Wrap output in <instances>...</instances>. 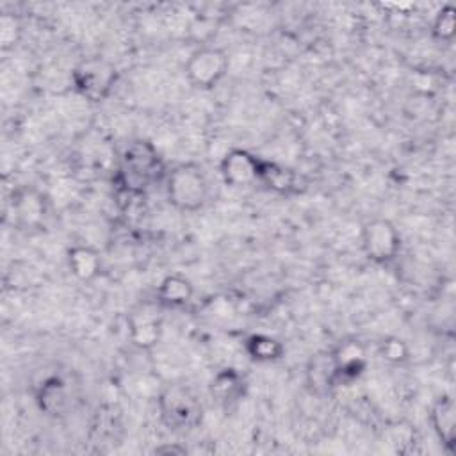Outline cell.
<instances>
[{"label": "cell", "instance_id": "cell-14", "mask_svg": "<svg viewBox=\"0 0 456 456\" xmlns=\"http://www.w3.org/2000/svg\"><path fill=\"white\" fill-rule=\"evenodd\" d=\"M68 267L71 274L80 281H93L102 273L100 253L86 244H75L68 249Z\"/></svg>", "mask_w": 456, "mask_h": 456}, {"label": "cell", "instance_id": "cell-5", "mask_svg": "<svg viewBox=\"0 0 456 456\" xmlns=\"http://www.w3.org/2000/svg\"><path fill=\"white\" fill-rule=\"evenodd\" d=\"M230 59L223 48L217 46H200L196 48L185 66L187 82L201 91L214 89L228 73Z\"/></svg>", "mask_w": 456, "mask_h": 456}, {"label": "cell", "instance_id": "cell-3", "mask_svg": "<svg viewBox=\"0 0 456 456\" xmlns=\"http://www.w3.org/2000/svg\"><path fill=\"white\" fill-rule=\"evenodd\" d=\"M73 87L89 102H103L118 82V68L105 57L80 61L71 71Z\"/></svg>", "mask_w": 456, "mask_h": 456}, {"label": "cell", "instance_id": "cell-15", "mask_svg": "<svg viewBox=\"0 0 456 456\" xmlns=\"http://www.w3.org/2000/svg\"><path fill=\"white\" fill-rule=\"evenodd\" d=\"M194 285L183 274H167L157 287V303L167 308H182L191 303Z\"/></svg>", "mask_w": 456, "mask_h": 456}, {"label": "cell", "instance_id": "cell-20", "mask_svg": "<svg viewBox=\"0 0 456 456\" xmlns=\"http://www.w3.org/2000/svg\"><path fill=\"white\" fill-rule=\"evenodd\" d=\"M379 356L392 365H401L410 360V347L401 337H385L379 342Z\"/></svg>", "mask_w": 456, "mask_h": 456}, {"label": "cell", "instance_id": "cell-18", "mask_svg": "<svg viewBox=\"0 0 456 456\" xmlns=\"http://www.w3.org/2000/svg\"><path fill=\"white\" fill-rule=\"evenodd\" d=\"M258 182H264L265 185H269L278 192H289L296 185V175L290 169H285L281 166L264 160Z\"/></svg>", "mask_w": 456, "mask_h": 456}, {"label": "cell", "instance_id": "cell-7", "mask_svg": "<svg viewBox=\"0 0 456 456\" xmlns=\"http://www.w3.org/2000/svg\"><path fill=\"white\" fill-rule=\"evenodd\" d=\"M262 162L256 155L248 150L233 148L230 150L219 164L221 178L230 187H249L260 180Z\"/></svg>", "mask_w": 456, "mask_h": 456}, {"label": "cell", "instance_id": "cell-9", "mask_svg": "<svg viewBox=\"0 0 456 456\" xmlns=\"http://www.w3.org/2000/svg\"><path fill=\"white\" fill-rule=\"evenodd\" d=\"M12 214L20 228H39L46 217V200L34 187H23L12 196Z\"/></svg>", "mask_w": 456, "mask_h": 456}, {"label": "cell", "instance_id": "cell-22", "mask_svg": "<svg viewBox=\"0 0 456 456\" xmlns=\"http://www.w3.org/2000/svg\"><path fill=\"white\" fill-rule=\"evenodd\" d=\"M155 454H176V456H182V454H187V447L185 445H178V444H162L159 447L153 449Z\"/></svg>", "mask_w": 456, "mask_h": 456}, {"label": "cell", "instance_id": "cell-12", "mask_svg": "<svg viewBox=\"0 0 456 456\" xmlns=\"http://www.w3.org/2000/svg\"><path fill=\"white\" fill-rule=\"evenodd\" d=\"M244 390H246V381L242 374L232 367L217 370L208 385V392L212 399L224 408L239 403L244 395Z\"/></svg>", "mask_w": 456, "mask_h": 456}, {"label": "cell", "instance_id": "cell-4", "mask_svg": "<svg viewBox=\"0 0 456 456\" xmlns=\"http://www.w3.org/2000/svg\"><path fill=\"white\" fill-rule=\"evenodd\" d=\"M162 169L157 148L146 139H135L126 144L121 157V175L130 191H142Z\"/></svg>", "mask_w": 456, "mask_h": 456}, {"label": "cell", "instance_id": "cell-19", "mask_svg": "<svg viewBox=\"0 0 456 456\" xmlns=\"http://www.w3.org/2000/svg\"><path fill=\"white\" fill-rule=\"evenodd\" d=\"M456 34V9L451 4L442 5L431 23V36L440 43H451Z\"/></svg>", "mask_w": 456, "mask_h": 456}, {"label": "cell", "instance_id": "cell-10", "mask_svg": "<svg viewBox=\"0 0 456 456\" xmlns=\"http://www.w3.org/2000/svg\"><path fill=\"white\" fill-rule=\"evenodd\" d=\"M128 331H130V340L134 346L139 349H153L162 333V321L160 315L157 314L155 308L151 306H141L135 310L130 319H128Z\"/></svg>", "mask_w": 456, "mask_h": 456}, {"label": "cell", "instance_id": "cell-6", "mask_svg": "<svg viewBox=\"0 0 456 456\" xmlns=\"http://www.w3.org/2000/svg\"><path fill=\"white\" fill-rule=\"evenodd\" d=\"M360 242L365 256L374 264H388L401 251V233L387 217H372L362 224Z\"/></svg>", "mask_w": 456, "mask_h": 456}, {"label": "cell", "instance_id": "cell-11", "mask_svg": "<svg viewBox=\"0 0 456 456\" xmlns=\"http://www.w3.org/2000/svg\"><path fill=\"white\" fill-rule=\"evenodd\" d=\"M429 422L442 445L447 451H452L456 442V406L452 395L442 394L433 401L429 410Z\"/></svg>", "mask_w": 456, "mask_h": 456}, {"label": "cell", "instance_id": "cell-16", "mask_svg": "<svg viewBox=\"0 0 456 456\" xmlns=\"http://www.w3.org/2000/svg\"><path fill=\"white\" fill-rule=\"evenodd\" d=\"M306 381L315 394H328L337 387L331 353H319L312 356L306 367Z\"/></svg>", "mask_w": 456, "mask_h": 456}, {"label": "cell", "instance_id": "cell-1", "mask_svg": "<svg viewBox=\"0 0 456 456\" xmlns=\"http://www.w3.org/2000/svg\"><path fill=\"white\" fill-rule=\"evenodd\" d=\"M159 417L171 431H192L203 420V404L196 394L182 383H167L157 397Z\"/></svg>", "mask_w": 456, "mask_h": 456}, {"label": "cell", "instance_id": "cell-13", "mask_svg": "<svg viewBox=\"0 0 456 456\" xmlns=\"http://www.w3.org/2000/svg\"><path fill=\"white\" fill-rule=\"evenodd\" d=\"M36 401L39 410L50 417L66 415L69 410V392L66 383L57 376L45 379L37 388Z\"/></svg>", "mask_w": 456, "mask_h": 456}, {"label": "cell", "instance_id": "cell-2", "mask_svg": "<svg viewBox=\"0 0 456 456\" xmlns=\"http://www.w3.org/2000/svg\"><path fill=\"white\" fill-rule=\"evenodd\" d=\"M169 205L180 212H198L208 200V180L200 164L182 162L175 166L166 182Z\"/></svg>", "mask_w": 456, "mask_h": 456}, {"label": "cell", "instance_id": "cell-21", "mask_svg": "<svg viewBox=\"0 0 456 456\" xmlns=\"http://www.w3.org/2000/svg\"><path fill=\"white\" fill-rule=\"evenodd\" d=\"M21 36V23L12 12H4L0 16V48L2 52L12 50Z\"/></svg>", "mask_w": 456, "mask_h": 456}, {"label": "cell", "instance_id": "cell-17", "mask_svg": "<svg viewBox=\"0 0 456 456\" xmlns=\"http://www.w3.org/2000/svg\"><path fill=\"white\" fill-rule=\"evenodd\" d=\"M244 349L251 360L260 362V363L276 362L285 353V347L278 338H274L271 335H264V333L249 335L244 342Z\"/></svg>", "mask_w": 456, "mask_h": 456}, {"label": "cell", "instance_id": "cell-8", "mask_svg": "<svg viewBox=\"0 0 456 456\" xmlns=\"http://www.w3.org/2000/svg\"><path fill=\"white\" fill-rule=\"evenodd\" d=\"M330 353L335 367L337 385H349L363 374L367 367V351L358 338H344Z\"/></svg>", "mask_w": 456, "mask_h": 456}]
</instances>
